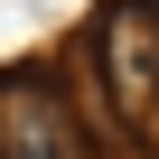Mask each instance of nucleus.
I'll use <instances>...</instances> for the list:
<instances>
[{
	"instance_id": "obj_2",
	"label": "nucleus",
	"mask_w": 159,
	"mask_h": 159,
	"mask_svg": "<svg viewBox=\"0 0 159 159\" xmlns=\"http://www.w3.org/2000/svg\"><path fill=\"white\" fill-rule=\"evenodd\" d=\"M0 159H94L56 75H0Z\"/></svg>"
},
{
	"instance_id": "obj_1",
	"label": "nucleus",
	"mask_w": 159,
	"mask_h": 159,
	"mask_svg": "<svg viewBox=\"0 0 159 159\" xmlns=\"http://www.w3.org/2000/svg\"><path fill=\"white\" fill-rule=\"evenodd\" d=\"M84 56L103 66L94 84H103L112 122L140 140V159H159V10H140V0L103 10V28L84 38Z\"/></svg>"
}]
</instances>
